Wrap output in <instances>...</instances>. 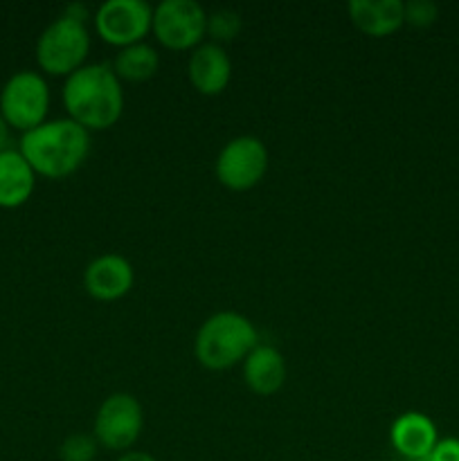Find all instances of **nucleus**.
<instances>
[{
	"label": "nucleus",
	"mask_w": 459,
	"mask_h": 461,
	"mask_svg": "<svg viewBox=\"0 0 459 461\" xmlns=\"http://www.w3.org/2000/svg\"><path fill=\"white\" fill-rule=\"evenodd\" d=\"M63 106L86 131L111 129L124 113V90L108 63H90L63 84Z\"/></svg>",
	"instance_id": "1"
},
{
	"label": "nucleus",
	"mask_w": 459,
	"mask_h": 461,
	"mask_svg": "<svg viewBox=\"0 0 459 461\" xmlns=\"http://www.w3.org/2000/svg\"><path fill=\"white\" fill-rule=\"evenodd\" d=\"M22 153L36 176L61 180L75 174L90 153V131L66 120H48L21 138Z\"/></svg>",
	"instance_id": "2"
},
{
	"label": "nucleus",
	"mask_w": 459,
	"mask_h": 461,
	"mask_svg": "<svg viewBox=\"0 0 459 461\" xmlns=\"http://www.w3.org/2000/svg\"><path fill=\"white\" fill-rule=\"evenodd\" d=\"M256 345L259 333L246 315L220 311L201 324L194 342V354L205 369L223 372L246 360Z\"/></svg>",
	"instance_id": "3"
},
{
	"label": "nucleus",
	"mask_w": 459,
	"mask_h": 461,
	"mask_svg": "<svg viewBox=\"0 0 459 461\" xmlns=\"http://www.w3.org/2000/svg\"><path fill=\"white\" fill-rule=\"evenodd\" d=\"M90 52V32L84 21L61 14L36 41V63L52 77H70L84 68Z\"/></svg>",
	"instance_id": "4"
},
{
	"label": "nucleus",
	"mask_w": 459,
	"mask_h": 461,
	"mask_svg": "<svg viewBox=\"0 0 459 461\" xmlns=\"http://www.w3.org/2000/svg\"><path fill=\"white\" fill-rule=\"evenodd\" d=\"M50 88L43 75L32 70L14 72L0 90V115L7 120L12 129L27 131L36 129L48 122Z\"/></svg>",
	"instance_id": "5"
},
{
	"label": "nucleus",
	"mask_w": 459,
	"mask_h": 461,
	"mask_svg": "<svg viewBox=\"0 0 459 461\" xmlns=\"http://www.w3.org/2000/svg\"><path fill=\"white\" fill-rule=\"evenodd\" d=\"M214 171L223 187L248 192L256 187L268 171V149L255 135H238L220 149Z\"/></svg>",
	"instance_id": "6"
},
{
	"label": "nucleus",
	"mask_w": 459,
	"mask_h": 461,
	"mask_svg": "<svg viewBox=\"0 0 459 461\" xmlns=\"http://www.w3.org/2000/svg\"><path fill=\"white\" fill-rule=\"evenodd\" d=\"M151 32L165 48H198L207 34V14L196 0H162L153 9Z\"/></svg>",
	"instance_id": "7"
},
{
	"label": "nucleus",
	"mask_w": 459,
	"mask_h": 461,
	"mask_svg": "<svg viewBox=\"0 0 459 461\" xmlns=\"http://www.w3.org/2000/svg\"><path fill=\"white\" fill-rule=\"evenodd\" d=\"M144 428V410L130 394H111L94 417V439L108 450H129Z\"/></svg>",
	"instance_id": "8"
},
{
	"label": "nucleus",
	"mask_w": 459,
	"mask_h": 461,
	"mask_svg": "<svg viewBox=\"0 0 459 461\" xmlns=\"http://www.w3.org/2000/svg\"><path fill=\"white\" fill-rule=\"evenodd\" d=\"M153 7L144 0H106L94 14V30L117 48L142 43L151 32Z\"/></svg>",
	"instance_id": "9"
},
{
	"label": "nucleus",
	"mask_w": 459,
	"mask_h": 461,
	"mask_svg": "<svg viewBox=\"0 0 459 461\" xmlns=\"http://www.w3.org/2000/svg\"><path fill=\"white\" fill-rule=\"evenodd\" d=\"M133 266L120 255H102L88 264L84 286L99 302H115L133 288Z\"/></svg>",
	"instance_id": "10"
},
{
	"label": "nucleus",
	"mask_w": 459,
	"mask_h": 461,
	"mask_svg": "<svg viewBox=\"0 0 459 461\" xmlns=\"http://www.w3.org/2000/svg\"><path fill=\"white\" fill-rule=\"evenodd\" d=\"M187 75L201 95H220L232 79V61L223 45L212 41L194 50L187 63Z\"/></svg>",
	"instance_id": "11"
},
{
	"label": "nucleus",
	"mask_w": 459,
	"mask_h": 461,
	"mask_svg": "<svg viewBox=\"0 0 459 461\" xmlns=\"http://www.w3.org/2000/svg\"><path fill=\"white\" fill-rule=\"evenodd\" d=\"M346 12L351 23L374 39L394 34L405 23V3L400 0H351Z\"/></svg>",
	"instance_id": "12"
},
{
	"label": "nucleus",
	"mask_w": 459,
	"mask_h": 461,
	"mask_svg": "<svg viewBox=\"0 0 459 461\" xmlns=\"http://www.w3.org/2000/svg\"><path fill=\"white\" fill-rule=\"evenodd\" d=\"M243 378L255 394H277L286 383V360L274 347L256 345L243 360Z\"/></svg>",
	"instance_id": "13"
},
{
	"label": "nucleus",
	"mask_w": 459,
	"mask_h": 461,
	"mask_svg": "<svg viewBox=\"0 0 459 461\" xmlns=\"http://www.w3.org/2000/svg\"><path fill=\"white\" fill-rule=\"evenodd\" d=\"M36 187V174L18 149L0 153V207L16 210L25 205Z\"/></svg>",
	"instance_id": "14"
},
{
	"label": "nucleus",
	"mask_w": 459,
	"mask_h": 461,
	"mask_svg": "<svg viewBox=\"0 0 459 461\" xmlns=\"http://www.w3.org/2000/svg\"><path fill=\"white\" fill-rule=\"evenodd\" d=\"M392 446L403 457L426 461L436 446V428L426 414L405 412L392 426Z\"/></svg>",
	"instance_id": "15"
},
{
	"label": "nucleus",
	"mask_w": 459,
	"mask_h": 461,
	"mask_svg": "<svg viewBox=\"0 0 459 461\" xmlns=\"http://www.w3.org/2000/svg\"><path fill=\"white\" fill-rule=\"evenodd\" d=\"M158 68H160V57L148 43H135L129 45V48H122L115 61H112V70L120 77V81L126 79L133 81V84L151 79Z\"/></svg>",
	"instance_id": "16"
},
{
	"label": "nucleus",
	"mask_w": 459,
	"mask_h": 461,
	"mask_svg": "<svg viewBox=\"0 0 459 461\" xmlns=\"http://www.w3.org/2000/svg\"><path fill=\"white\" fill-rule=\"evenodd\" d=\"M241 25V16L234 9H216V12H212V16H207V34L219 45L237 39Z\"/></svg>",
	"instance_id": "17"
},
{
	"label": "nucleus",
	"mask_w": 459,
	"mask_h": 461,
	"mask_svg": "<svg viewBox=\"0 0 459 461\" xmlns=\"http://www.w3.org/2000/svg\"><path fill=\"white\" fill-rule=\"evenodd\" d=\"M97 439L90 435H70L61 444V461H93L97 455Z\"/></svg>",
	"instance_id": "18"
},
{
	"label": "nucleus",
	"mask_w": 459,
	"mask_h": 461,
	"mask_svg": "<svg viewBox=\"0 0 459 461\" xmlns=\"http://www.w3.org/2000/svg\"><path fill=\"white\" fill-rule=\"evenodd\" d=\"M439 16V7L432 0H410L405 3V23L414 27H428Z\"/></svg>",
	"instance_id": "19"
},
{
	"label": "nucleus",
	"mask_w": 459,
	"mask_h": 461,
	"mask_svg": "<svg viewBox=\"0 0 459 461\" xmlns=\"http://www.w3.org/2000/svg\"><path fill=\"white\" fill-rule=\"evenodd\" d=\"M426 461H459V439H441Z\"/></svg>",
	"instance_id": "20"
},
{
	"label": "nucleus",
	"mask_w": 459,
	"mask_h": 461,
	"mask_svg": "<svg viewBox=\"0 0 459 461\" xmlns=\"http://www.w3.org/2000/svg\"><path fill=\"white\" fill-rule=\"evenodd\" d=\"M12 147V126L7 124V120H4L3 115H0V153L9 151Z\"/></svg>",
	"instance_id": "21"
},
{
	"label": "nucleus",
	"mask_w": 459,
	"mask_h": 461,
	"mask_svg": "<svg viewBox=\"0 0 459 461\" xmlns=\"http://www.w3.org/2000/svg\"><path fill=\"white\" fill-rule=\"evenodd\" d=\"M117 461H156V459L147 453H140V450H130V453H124Z\"/></svg>",
	"instance_id": "22"
}]
</instances>
